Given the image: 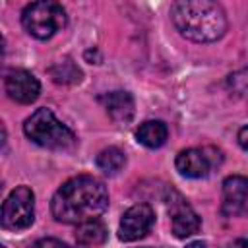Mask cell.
Here are the masks:
<instances>
[{"mask_svg": "<svg viewBox=\"0 0 248 248\" xmlns=\"http://www.w3.org/2000/svg\"><path fill=\"white\" fill-rule=\"evenodd\" d=\"M108 207V192L105 184L89 174L66 180L52 196L50 211L60 223L81 225L97 219Z\"/></svg>", "mask_w": 248, "mask_h": 248, "instance_id": "1", "label": "cell"}, {"mask_svg": "<svg viewBox=\"0 0 248 248\" xmlns=\"http://www.w3.org/2000/svg\"><path fill=\"white\" fill-rule=\"evenodd\" d=\"M170 16L180 35L196 43L217 41L227 31L225 12L211 0H180L172 4Z\"/></svg>", "mask_w": 248, "mask_h": 248, "instance_id": "2", "label": "cell"}, {"mask_svg": "<svg viewBox=\"0 0 248 248\" xmlns=\"http://www.w3.org/2000/svg\"><path fill=\"white\" fill-rule=\"evenodd\" d=\"M25 136L46 149H70L76 145L74 132L62 124L50 108H37L23 124Z\"/></svg>", "mask_w": 248, "mask_h": 248, "instance_id": "3", "label": "cell"}, {"mask_svg": "<svg viewBox=\"0 0 248 248\" xmlns=\"http://www.w3.org/2000/svg\"><path fill=\"white\" fill-rule=\"evenodd\" d=\"M66 10L58 2H33L27 4L21 12V23L29 35L35 39H50L56 31L66 25Z\"/></svg>", "mask_w": 248, "mask_h": 248, "instance_id": "4", "label": "cell"}, {"mask_svg": "<svg viewBox=\"0 0 248 248\" xmlns=\"http://www.w3.org/2000/svg\"><path fill=\"white\" fill-rule=\"evenodd\" d=\"M35 219V196L31 188L17 186L2 203V227L8 231H23Z\"/></svg>", "mask_w": 248, "mask_h": 248, "instance_id": "5", "label": "cell"}, {"mask_svg": "<svg viewBox=\"0 0 248 248\" xmlns=\"http://www.w3.org/2000/svg\"><path fill=\"white\" fill-rule=\"evenodd\" d=\"M221 151L213 147H190L176 155V170L186 178H203L215 165L221 163Z\"/></svg>", "mask_w": 248, "mask_h": 248, "instance_id": "6", "label": "cell"}, {"mask_svg": "<svg viewBox=\"0 0 248 248\" xmlns=\"http://www.w3.org/2000/svg\"><path fill=\"white\" fill-rule=\"evenodd\" d=\"M167 205H169V213H170V221H172V232L176 238H186V236H192L194 232H198L202 221H200L198 213L192 209V205L178 192H174V190L169 192Z\"/></svg>", "mask_w": 248, "mask_h": 248, "instance_id": "7", "label": "cell"}, {"mask_svg": "<svg viewBox=\"0 0 248 248\" xmlns=\"http://www.w3.org/2000/svg\"><path fill=\"white\" fill-rule=\"evenodd\" d=\"M153 221H155V213H153L151 205L136 203L124 211V215L120 219V227H118V238L124 242L138 240L149 232Z\"/></svg>", "mask_w": 248, "mask_h": 248, "instance_id": "8", "label": "cell"}, {"mask_svg": "<svg viewBox=\"0 0 248 248\" xmlns=\"http://www.w3.org/2000/svg\"><path fill=\"white\" fill-rule=\"evenodd\" d=\"M4 87H6V93L12 101L16 103H21V105H29L33 103L39 93H41V83L39 79L27 72V70H10L6 74V79H4Z\"/></svg>", "mask_w": 248, "mask_h": 248, "instance_id": "9", "label": "cell"}, {"mask_svg": "<svg viewBox=\"0 0 248 248\" xmlns=\"http://www.w3.org/2000/svg\"><path fill=\"white\" fill-rule=\"evenodd\" d=\"M221 211L227 217H238L248 211V178L232 174L223 182Z\"/></svg>", "mask_w": 248, "mask_h": 248, "instance_id": "10", "label": "cell"}, {"mask_svg": "<svg viewBox=\"0 0 248 248\" xmlns=\"http://www.w3.org/2000/svg\"><path fill=\"white\" fill-rule=\"evenodd\" d=\"M105 108L114 122H130L134 116V97L128 91H112L103 97Z\"/></svg>", "mask_w": 248, "mask_h": 248, "instance_id": "11", "label": "cell"}, {"mask_svg": "<svg viewBox=\"0 0 248 248\" xmlns=\"http://www.w3.org/2000/svg\"><path fill=\"white\" fill-rule=\"evenodd\" d=\"M105 240H107V227L99 219H91V221H85V223L78 225L76 242H78L79 248L99 246Z\"/></svg>", "mask_w": 248, "mask_h": 248, "instance_id": "12", "label": "cell"}, {"mask_svg": "<svg viewBox=\"0 0 248 248\" xmlns=\"http://www.w3.org/2000/svg\"><path fill=\"white\" fill-rule=\"evenodd\" d=\"M167 136H169V130L161 120H147L136 130L138 141L145 147H151V149L161 147L167 141Z\"/></svg>", "mask_w": 248, "mask_h": 248, "instance_id": "13", "label": "cell"}, {"mask_svg": "<svg viewBox=\"0 0 248 248\" xmlns=\"http://www.w3.org/2000/svg\"><path fill=\"white\" fill-rule=\"evenodd\" d=\"M48 74H50V78H52L56 83H62V85L78 83V81L81 79V70H79V68L76 66V62H72L70 58L52 64V66L48 68Z\"/></svg>", "mask_w": 248, "mask_h": 248, "instance_id": "14", "label": "cell"}, {"mask_svg": "<svg viewBox=\"0 0 248 248\" xmlns=\"http://www.w3.org/2000/svg\"><path fill=\"white\" fill-rule=\"evenodd\" d=\"M126 163V155L118 147H107L97 155V167L105 174H116Z\"/></svg>", "mask_w": 248, "mask_h": 248, "instance_id": "15", "label": "cell"}, {"mask_svg": "<svg viewBox=\"0 0 248 248\" xmlns=\"http://www.w3.org/2000/svg\"><path fill=\"white\" fill-rule=\"evenodd\" d=\"M227 85L236 97L248 99V68H242V70L231 74L227 79Z\"/></svg>", "mask_w": 248, "mask_h": 248, "instance_id": "16", "label": "cell"}, {"mask_svg": "<svg viewBox=\"0 0 248 248\" xmlns=\"http://www.w3.org/2000/svg\"><path fill=\"white\" fill-rule=\"evenodd\" d=\"M31 248H70V246L58 238H39L31 244Z\"/></svg>", "mask_w": 248, "mask_h": 248, "instance_id": "17", "label": "cell"}, {"mask_svg": "<svg viewBox=\"0 0 248 248\" xmlns=\"http://www.w3.org/2000/svg\"><path fill=\"white\" fill-rule=\"evenodd\" d=\"M236 140H238L240 147L248 151V124H246V126H242V128L238 130V136H236Z\"/></svg>", "mask_w": 248, "mask_h": 248, "instance_id": "18", "label": "cell"}, {"mask_svg": "<svg viewBox=\"0 0 248 248\" xmlns=\"http://www.w3.org/2000/svg\"><path fill=\"white\" fill-rule=\"evenodd\" d=\"M231 248H248V240L238 238V240H234V242L231 244Z\"/></svg>", "mask_w": 248, "mask_h": 248, "instance_id": "19", "label": "cell"}, {"mask_svg": "<svg viewBox=\"0 0 248 248\" xmlns=\"http://www.w3.org/2000/svg\"><path fill=\"white\" fill-rule=\"evenodd\" d=\"M186 248H205V244L202 240H196V242H190Z\"/></svg>", "mask_w": 248, "mask_h": 248, "instance_id": "20", "label": "cell"}, {"mask_svg": "<svg viewBox=\"0 0 248 248\" xmlns=\"http://www.w3.org/2000/svg\"><path fill=\"white\" fill-rule=\"evenodd\" d=\"M2 248H6V246H2Z\"/></svg>", "mask_w": 248, "mask_h": 248, "instance_id": "21", "label": "cell"}, {"mask_svg": "<svg viewBox=\"0 0 248 248\" xmlns=\"http://www.w3.org/2000/svg\"><path fill=\"white\" fill-rule=\"evenodd\" d=\"M145 248H149V246H145Z\"/></svg>", "mask_w": 248, "mask_h": 248, "instance_id": "22", "label": "cell"}]
</instances>
